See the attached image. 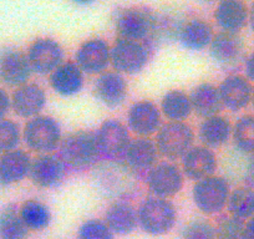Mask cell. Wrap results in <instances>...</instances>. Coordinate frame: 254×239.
Wrapping results in <instances>:
<instances>
[{
  "mask_svg": "<svg viewBox=\"0 0 254 239\" xmlns=\"http://www.w3.org/2000/svg\"><path fill=\"white\" fill-rule=\"evenodd\" d=\"M117 38L137 41H151L157 31L158 19L152 10L142 6L119 9L114 19Z\"/></svg>",
  "mask_w": 254,
  "mask_h": 239,
  "instance_id": "6da1fadb",
  "label": "cell"
},
{
  "mask_svg": "<svg viewBox=\"0 0 254 239\" xmlns=\"http://www.w3.org/2000/svg\"><path fill=\"white\" fill-rule=\"evenodd\" d=\"M63 130L59 121L48 115L28 120L23 127V142L38 155L54 153L63 142Z\"/></svg>",
  "mask_w": 254,
  "mask_h": 239,
  "instance_id": "7a4b0ae2",
  "label": "cell"
},
{
  "mask_svg": "<svg viewBox=\"0 0 254 239\" xmlns=\"http://www.w3.org/2000/svg\"><path fill=\"white\" fill-rule=\"evenodd\" d=\"M137 219L145 233L165 236L172 231L177 222V209L170 199L151 196L138 206Z\"/></svg>",
  "mask_w": 254,
  "mask_h": 239,
  "instance_id": "3957f363",
  "label": "cell"
},
{
  "mask_svg": "<svg viewBox=\"0 0 254 239\" xmlns=\"http://www.w3.org/2000/svg\"><path fill=\"white\" fill-rule=\"evenodd\" d=\"M59 150L65 165L76 171L91 167L100 156L96 135L86 130L75 131L65 136Z\"/></svg>",
  "mask_w": 254,
  "mask_h": 239,
  "instance_id": "277c9868",
  "label": "cell"
},
{
  "mask_svg": "<svg viewBox=\"0 0 254 239\" xmlns=\"http://www.w3.org/2000/svg\"><path fill=\"white\" fill-rule=\"evenodd\" d=\"M151 41L117 38L111 45V66L122 75L140 74L151 59Z\"/></svg>",
  "mask_w": 254,
  "mask_h": 239,
  "instance_id": "5b68a950",
  "label": "cell"
},
{
  "mask_svg": "<svg viewBox=\"0 0 254 239\" xmlns=\"http://www.w3.org/2000/svg\"><path fill=\"white\" fill-rule=\"evenodd\" d=\"M231 191V184L227 178L213 175L194 182L192 199L201 213L213 216L227 208Z\"/></svg>",
  "mask_w": 254,
  "mask_h": 239,
  "instance_id": "8992f818",
  "label": "cell"
},
{
  "mask_svg": "<svg viewBox=\"0 0 254 239\" xmlns=\"http://www.w3.org/2000/svg\"><path fill=\"white\" fill-rule=\"evenodd\" d=\"M193 128L187 122H167L156 133V146L160 156L175 162L194 146Z\"/></svg>",
  "mask_w": 254,
  "mask_h": 239,
  "instance_id": "52a82bcc",
  "label": "cell"
},
{
  "mask_svg": "<svg viewBox=\"0 0 254 239\" xmlns=\"http://www.w3.org/2000/svg\"><path fill=\"white\" fill-rule=\"evenodd\" d=\"M185 175L176 163L163 161L153 166L146 176V184L152 196L170 199L185 186Z\"/></svg>",
  "mask_w": 254,
  "mask_h": 239,
  "instance_id": "ba28073f",
  "label": "cell"
},
{
  "mask_svg": "<svg viewBox=\"0 0 254 239\" xmlns=\"http://www.w3.org/2000/svg\"><path fill=\"white\" fill-rule=\"evenodd\" d=\"M26 56L33 74L50 75L65 61V50L56 39L43 36L29 45Z\"/></svg>",
  "mask_w": 254,
  "mask_h": 239,
  "instance_id": "9c48e42d",
  "label": "cell"
},
{
  "mask_svg": "<svg viewBox=\"0 0 254 239\" xmlns=\"http://www.w3.org/2000/svg\"><path fill=\"white\" fill-rule=\"evenodd\" d=\"M74 61L85 75H101L111 65V45L102 38H90L75 51Z\"/></svg>",
  "mask_w": 254,
  "mask_h": 239,
  "instance_id": "30bf717a",
  "label": "cell"
},
{
  "mask_svg": "<svg viewBox=\"0 0 254 239\" xmlns=\"http://www.w3.org/2000/svg\"><path fill=\"white\" fill-rule=\"evenodd\" d=\"M162 114L155 102L141 100L127 111L126 126L137 137H151L162 127Z\"/></svg>",
  "mask_w": 254,
  "mask_h": 239,
  "instance_id": "8fae6325",
  "label": "cell"
},
{
  "mask_svg": "<svg viewBox=\"0 0 254 239\" xmlns=\"http://www.w3.org/2000/svg\"><path fill=\"white\" fill-rule=\"evenodd\" d=\"M66 167L67 166L65 165L60 155H38L31 161L29 178L39 188H55L60 186L66 176Z\"/></svg>",
  "mask_w": 254,
  "mask_h": 239,
  "instance_id": "7c38bea8",
  "label": "cell"
},
{
  "mask_svg": "<svg viewBox=\"0 0 254 239\" xmlns=\"http://www.w3.org/2000/svg\"><path fill=\"white\" fill-rule=\"evenodd\" d=\"M33 75L26 53L18 49H4L0 51V82L8 87L26 84Z\"/></svg>",
  "mask_w": 254,
  "mask_h": 239,
  "instance_id": "4fadbf2b",
  "label": "cell"
},
{
  "mask_svg": "<svg viewBox=\"0 0 254 239\" xmlns=\"http://www.w3.org/2000/svg\"><path fill=\"white\" fill-rule=\"evenodd\" d=\"M95 135L100 153H104L109 157H119L125 155L132 140L127 126L115 119L104 121Z\"/></svg>",
  "mask_w": 254,
  "mask_h": 239,
  "instance_id": "5bb4252c",
  "label": "cell"
},
{
  "mask_svg": "<svg viewBox=\"0 0 254 239\" xmlns=\"http://www.w3.org/2000/svg\"><path fill=\"white\" fill-rule=\"evenodd\" d=\"M46 102L45 90L35 82H26L11 94V111L20 119L30 120L41 115Z\"/></svg>",
  "mask_w": 254,
  "mask_h": 239,
  "instance_id": "9a60e30c",
  "label": "cell"
},
{
  "mask_svg": "<svg viewBox=\"0 0 254 239\" xmlns=\"http://www.w3.org/2000/svg\"><path fill=\"white\" fill-rule=\"evenodd\" d=\"M209 54L218 65L223 67H236L244 60L246 44L239 34L219 31L209 45Z\"/></svg>",
  "mask_w": 254,
  "mask_h": 239,
  "instance_id": "2e32d148",
  "label": "cell"
},
{
  "mask_svg": "<svg viewBox=\"0 0 254 239\" xmlns=\"http://www.w3.org/2000/svg\"><path fill=\"white\" fill-rule=\"evenodd\" d=\"M94 95L102 105L110 109L120 107L128 96V84L125 75L107 70L94 82Z\"/></svg>",
  "mask_w": 254,
  "mask_h": 239,
  "instance_id": "e0dca14e",
  "label": "cell"
},
{
  "mask_svg": "<svg viewBox=\"0 0 254 239\" xmlns=\"http://www.w3.org/2000/svg\"><path fill=\"white\" fill-rule=\"evenodd\" d=\"M253 86L244 75H228L218 86L223 109L231 112H239L247 109L252 102Z\"/></svg>",
  "mask_w": 254,
  "mask_h": 239,
  "instance_id": "ac0fdd59",
  "label": "cell"
},
{
  "mask_svg": "<svg viewBox=\"0 0 254 239\" xmlns=\"http://www.w3.org/2000/svg\"><path fill=\"white\" fill-rule=\"evenodd\" d=\"M218 168V158L213 150L206 146H193L182 157V170L185 177L190 181L199 179L216 175Z\"/></svg>",
  "mask_w": 254,
  "mask_h": 239,
  "instance_id": "d6986e66",
  "label": "cell"
},
{
  "mask_svg": "<svg viewBox=\"0 0 254 239\" xmlns=\"http://www.w3.org/2000/svg\"><path fill=\"white\" fill-rule=\"evenodd\" d=\"M249 5L244 0H219L213 10V20L221 31L239 34L248 26Z\"/></svg>",
  "mask_w": 254,
  "mask_h": 239,
  "instance_id": "ffe728a7",
  "label": "cell"
},
{
  "mask_svg": "<svg viewBox=\"0 0 254 239\" xmlns=\"http://www.w3.org/2000/svg\"><path fill=\"white\" fill-rule=\"evenodd\" d=\"M214 34L213 26L206 19L192 18L178 28L177 39L187 50L202 51L209 48Z\"/></svg>",
  "mask_w": 254,
  "mask_h": 239,
  "instance_id": "44dd1931",
  "label": "cell"
},
{
  "mask_svg": "<svg viewBox=\"0 0 254 239\" xmlns=\"http://www.w3.org/2000/svg\"><path fill=\"white\" fill-rule=\"evenodd\" d=\"M49 84L60 96H75L84 89L85 74L75 61H64L49 75Z\"/></svg>",
  "mask_w": 254,
  "mask_h": 239,
  "instance_id": "7402d4cb",
  "label": "cell"
},
{
  "mask_svg": "<svg viewBox=\"0 0 254 239\" xmlns=\"http://www.w3.org/2000/svg\"><path fill=\"white\" fill-rule=\"evenodd\" d=\"M31 161L29 152L21 148L0 155V186L20 183L29 177Z\"/></svg>",
  "mask_w": 254,
  "mask_h": 239,
  "instance_id": "603a6c76",
  "label": "cell"
},
{
  "mask_svg": "<svg viewBox=\"0 0 254 239\" xmlns=\"http://www.w3.org/2000/svg\"><path fill=\"white\" fill-rule=\"evenodd\" d=\"M125 161L128 168L135 172H148L158 163L160 152L150 137H136L131 140L125 152Z\"/></svg>",
  "mask_w": 254,
  "mask_h": 239,
  "instance_id": "cb8c5ba5",
  "label": "cell"
},
{
  "mask_svg": "<svg viewBox=\"0 0 254 239\" xmlns=\"http://www.w3.org/2000/svg\"><path fill=\"white\" fill-rule=\"evenodd\" d=\"M233 123L223 115L203 119L198 127V140L202 146L216 150L232 140Z\"/></svg>",
  "mask_w": 254,
  "mask_h": 239,
  "instance_id": "d4e9b609",
  "label": "cell"
},
{
  "mask_svg": "<svg viewBox=\"0 0 254 239\" xmlns=\"http://www.w3.org/2000/svg\"><path fill=\"white\" fill-rule=\"evenodd\" d=\"M105 222L114 234L127 236L135 232L138 226L137 209L127 201H116L107 208Z\"/></svg>",
  "mask_w": 254,
  "mask_h": 239,
  "instance_id": "484cf974",
  "label": "cell"
},
{
  "mask_svg": "<svg viewBox=\"0 0 254 239\" xmlns=\"http://www.w3.org/2000/svg\"><path fill=\"white\" fill-rule=\"evenodd\" d=\"M190 99L193 112L202 119L219 115L223 109L218 86L211 82H202L197 85L190 91Z\"/></svg>",
  "mask_w": 254,
  "mask_h": 239,
  "instance_id": "4316f807",
  "label": "cell"
},
{
  "mask_svg": "<svg viewBox=\"0 0 254 239\" xmlns=\"http://www.w3.org/2000/svg\"><path fill=\"white\" fill-rule=\"evenodd\" d=\"M161 114L168 122H186L193 114L190 94L182 90H171L163 95L160 104Z\"/></svg>",
  "mask_w": 254,
  "mask_h": 239,
  "instance_id": "83f0119b",
  "label": "cell"
},
{
  "mask_svg": "<svg viewBox=\"0 0 254 239\" xmlns=\"http://www.w3.org/2000/svg\"><path fill=\"white\" fill-rule=\"evenodd\" d=\"M18 212L28 231L33 232H40L48 228L53 218L50 208L38 199L23 202Z\"/></svg>",
  "mask_w": 254,
  "mask_h": 239,
  "instance_id": "f1b7e54d",
  "label": "cell"
},
{
  "mask_svg": "<svg viewBox=\"0 0 254 239\" xmlns=\"http://www.w3.org/2000/svg\"><path fill=\"white\" fill-rule=\"evenodd\" d=\"M227 211L229 216L243 222L254 217V188L241 186L232 189L227 203Z\"/></svg>",
  "mask_w": 254,
  "mask_h": 239,
  "instance_id": "f546056e",
  "label": "cell"
},
{
  "mask_svg": "<svg viewBox=\"0 0 254 239\" xmlns=\"http://www.w3.org/2000/svg\"><path fill=\"white\" fill-rule=\"evenodd\" d=\"M232 141L239 152L246 155L254 153V115L248 114L239 117L233 125Z\"/></svg>",
  "mask_w": 254,
  "mask_h": 239,
  "instance_id": "4dcf8cb0",
  "label": "cell"
},
{
  "mask_svg": "<svg viewBox=\"0 0 254 239\" xmlns=\"http://www.w3.org/2000/svg\"><path fill=\"white\" fill-rule=\"evenodd\" d=\"M28 234L18 209L9 206L0 211V239H26Z\"/></svg>",
  "mask_w": 254,
  "mask_h": 239,
  "instance_id": "1f68e13d",
  "label": "cell"
},
{
  "mask_svg": "<svg viewBox=\"0 0 254 239\" xmlns=\"http://www.w3.org/2000/svg\"><path fill=\"white\" fill-rule=\"evenodd\" d=\"M23 141V128L14 120H0V155L19 148Z\"/></svg>",
  "mask_w": 254,
  "mask_h": 239,
  "instance_id": "d6a6232c",
  "label": "cell"
},
{
  "mask_svg": "<svg viewBox=\"0 0 254 239\" xmlns=\"http://www.w3.org/2000/svg\"><path fill=\"white\" fill-rule=\"evenodd\" d=\"M76 239H115V234L105 221L87 219L80 226Z\"/></svg>",
  "mask_w": 254,
  "mask_h": 239,
  "instance_id": "836d02e7",
  "label": "cell"
},
{
  "mask_svg": "<svg viewBox=\"0 0 254 239\" xmlns=\"http://www.w3.org/2000/svg\"><path fill=\"white\" fill-rule=\"evenodd\" d=\"M181 239H217L216 227L204 219H194L183 228Z\"/></svg>",
  "mask_w": 254,
  "mask_h": 239,
  "instance_id": "e575fe53",
  "label": "cell"
},
{
  "mask_svg": "<svg viewBox=\"0 0 254 239\" xmlns=\"http://www.w3.org/2000/svg\"><path fill=\"white\" fill-rule=\"evenodd\" d=\"M217 239H244V222L228 216L222 218L216 227Z\"/></svg>",
  "mask_w": 254,
  "mask_h": 239,
  "instance_id": "d590c367",
  "label": "cell"
},
{
  "mask_svg": "<svg viewBox=\"0 0 254 239\" xmlns=\"http://www.w3.org/2000/svg\"><path fill=\"white\" fill-rule=\"evenodd\" d=\"M11 111V95L5 89L0 87V120L6 119Z\"/></svg>",
  "mask_w": 254,
  "mask_h": 239,
  "instance_id": "8d00e7d4",
  "label": "cell"
},
{
  "mask_svg": "<svg viewBox=\"0 0 254 239\" xmlns=\"http://www.w3.org/2000/svg\"><path fill=\"white\" fill-rule=\"evenodd\" d=\"M244 182H246V186L254 188V153L251 155L248 162H247L246 172H244Z\"/></svg>",
  "mask_w": 254,
  "mask_h": 239,
  "instance_id": "74e56055",
  "label": "cell"
},
{
  "mask_svg": "<svg viewBox=\"0 0 254 239\" xmlns=\"http://www.w3.org/2000/svg\"><path fill=\"white\" fill-rule=\"evenodd\" d=\"M244 76L254 84V51L244 59Z\"/></svg>",
  "mask_w": 254,
  "mask_h": 239,
  "instance_id": "f35d334b",
  "label": "cell"
},
{
  "mask_svg": "<svg viewBox=\"0 0 254 239\" xmlns=\"http://www.w3.org/2000/svg\"><path fill=\"white\" fill-rule=\"evenodd\" d=\"M244 239H254V217L244 222Z\"/></svg>",
  "mask_w": 254,
  "mask_h": 239,
  "instance_id": "ab89813d",
  "label": "cell"
},
{
  "mask_svg": "<svg viewBox=\"0 0 254 239\" xmlns=\"http://www.w3.org/2000/svg\"><path fill=\"white\" fill-rule=\"evenodd\" d=\"M248 26L252 30V33H254V0L252 1V4L249 5V16H248Z\"/></svg>",
  "mask_w": 254,
  "mask_h": 239,
  "instance_id": "60d3db41",
  "label": "cell"
},
{
  "mask_svg": "<svg viewBox=\"0 0 254 239\" xmlns=\"http://www.w3.org/2000/svg\"><path fill=\"white\" fill-rule=\"evenodd\" d=\"M77 5H91V4L96 3L97 0H72Z\"/></svg>",
  "mask_w": 254,
  "mask_h": 239,
  "instance_id": "b9f144b4",
  "label": "cell"
},
{
  "mask_svg": "<svg viewBox=\"0 0 254 239\" xmlns=\"http://www.w3.org/2000/svg\"><path fill=\"white\" fill-rule=\"evenodd\" d=\"M197 1H199V3L202 4H212V3H217V1H219V0H197Z\"/></svg>",
  "mask_w": 254,
  "mask_h": 239,
  "instance_id": "7bdbcfd3",
  "label": "cell"
},
{
  "mask_svg": "<svg viewBox=\"0 0 254 239\" xmlns=\"http://www.w3.org/2000/svg\"><path fill=\"white\" fill-rule=\"evenodd\" d=\"M251 105H252V106H253V109H254V86H253V94H252V102H251Z\"/></svg>",
  "mask_w": 254,
  "mask_h": 239,
  "instance_id": "ee69618b",
  "label": "cell"
}]
</instances>
